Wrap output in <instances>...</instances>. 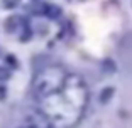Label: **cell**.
<instances>
[{"label":"cell","instance_id":"6da1fadb","mask_svg":"<svg viewBox=\"0 0 132 128\" xmlns=\"http://www.w3.org/2000/svg\"><path fill=\"white\" fill-rule=\"evenodd\" d=\"M34 98L43 115L59 126H71L83 115L88 91L80 76L49 66L34 79Z\"/></svg>","mask_w":132,"mask_h":128},{"label":"cell","instance_id":"5b68a950","mask_svg":"<svg viewBox=\"0 0 132 128\" xmlns=\"http://www.w3.org/2000/svg\"><path fill=\"white\" fill-rule=\"evenodd\" d=\"M19 2H20V0H4V5L7 8H12V7H15Z\"/></svg>","mask_w":132,"mask_h":128},{"label":"cell","instance_id":"8992f818","mask_svg":"<svg viewBox=\"0 0 132 128\" xmlns=\"http://www.w3.org/2000/svg\"><path fill=\"white\" fill-rule=\"evenodd\" d=\"M7 76H9V74H7V71H5V69H0V79H5Z\"/></svg>","mask_w":132,"mask_h":128},{"label":"cell","instance_id":"277c9868","mask_svg":"<svg viewBox=\"0 0 132 128\" xmlns=\"http://www.w3.org/2000/svg\"><path fill=\"white\" fill-rule=\"evenodd\" d=\"M112 93H113V89H112V88H107L103 93L100 94V100H102V101H107V100L110 98V94H112Z\"/></svg>","mask_w":132,"mask_h":128},{"label":"cell","instance_id":"7a4b0ae2","mask_svg":"<svg viewBox=\"0 0 132 128\" xmlns=\"http://www.w3.org/2000/svg\"><path fill=\"white\" fill-rule=\"evenodd\" d=\"M20 128H51V123L44 115H32Z\"/></svg>","mask_w":132,"mask_h":128},{"label":"cell","instance_id":"3957f363","mask_svg":"<svg viewBox=\"0 0 132 128\" xmlns=\"http://www.w3.org/2000/svg\"><path fill=\"white\" fill-rule=\"evenodd\" d=\"M44 14L49 17H58L59 15V8L56 5H44Z\"/></svg>","mask_w":132,"mask_h":128}]
</instances>
